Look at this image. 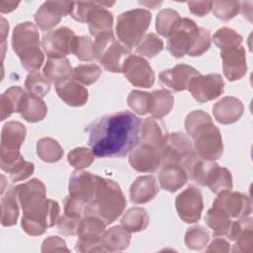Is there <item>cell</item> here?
Here are the masks:
<instances>
[{
  "label": "cell",
  "mask_w": 253,
  "mask_h": 253,
  "mask_svg": "<svg viewBox=\"0 0 253 253\" xmlns=\"http://www.w3.org/2000/svg\"><path fill=\"white\" fill-rule=\"evenodd\" d=\"M140 120L129 111L105 115L87 127L88 143L95 157H124L138 144Z\"/></svg>",
  "instance_id": "cell-1"
},
{
  "label": "cell",
  "mask_w": 253,
  "mask_h": 253,
  "mask_svg": "<svg viewBox=\"0 0 253 253\" xmlns=\"http://www.w3.org/2000/svg\"><path fill=\"white\" fill-rule=\"evenodd\" d=\"M126 206V201L119 184L101 177L93 203L85 206V215L95 214L106 224H111L124 212Z\"/></svg>",
  "instance_id": "cell-2"
},
{
  "label": "cell",
  "mask_w": 253,
  "mask_h": 253,
  "mask_svg": "<svg viewBox=\"0 0 253 253\" xmlns=\"http://www.w3.org/2000/svg\"><path fill=\"white\" fill-rule=\"evenodd\" d=\"M12 47L27 71L32 73L41 68L44 55L40 47L38 29L33 23H20L14 28Z\"/></svg>",
  "instance_id": "cell-3"
},
{
  "label": "cell",
  "mask_w": 253,
  "mask_h": 253,
  "mask_svg": "<svg viewBox=\"0 0 253 253\" xmlns=\"http://www.w3.org/2000/svg\"><path fill=\"white\" fill-rule=\"evenodd\" d=\"M151 22V13L142 8L122 13L117 20L116 32L120 42L130 48L138 44Z\"/></svg>",
  "instance_id": "cell-4"
},
{
  "label": "cell",
  "mask_w": 253,
  "mask_h": 253,
  "mask_svg": "<svg viewBox=\"0 0 253 253\" xmlns=\"http://www.w3.org/2000/svg\"><path fill=\"white\" fill-rule=\"evenodd\" d=\"M194 139L197 155L206 160H216L223 152L222 138L219 129L213 125L211 118L201 123L188 133Z\"/></svg>",
  "instance_id": "cell-5"
},
{
  "label": "cell",
  "mask_w": 253,
  "mask_h": 253,
  "mask_svg": "<svg viewBox=\"0 0 253 253\" xmlns=\"http://www.w3.org/2000/svg\"><path fill=\"white\" fill-rule=\"evenodd\" d=\"M26 137V127L20 122L10 121L6 123L1 131V169L9 172L11 168L22 158L20 147Z\"/></svg>",
  "instance_id": "cell-6"
},
{
  "label": "cell",
  "mask_w": 253,
  "mask_h": 253,
  "mask_svg": "<svg viewBox=\"0 0 253 253\" xmlns=\"http://www.w3.org/2000/svg\"><path fill=\"white\" fill-rule=\"evenodd\" d=\"M197 155L190 138L183 132H172L165 135L161 158L163 165H178L185 167Z\"/></svg>",
  "instance_id": "cell-7"
},
{
  "label": "cell",
  "mask_w": 253,
  "mask_h": 253,
  "mask_svg": "<svg viewBox=\"0 0 253 253\" xmlns=\"http://www.w3.org/2000/svg\"><path fill=\"white\" fill-rule=\"evenodd\" d=\"M60 207L57 202L46 199L36 211L23 213V230L31 236H39L44 233L47 227L53 226L59 219Z\"/></svg>",
  "instance_id": "cell-8"
},
{
  "label": "cell",
  "mask_w": 253,
  "mask_h": 253,
  "mask_svg": "<svg viewBox=\"0 0 253 253\" xmlns=\"http://www.w3.org/2000/svg\"><path fill=\"white\" fill-rule=\"evenodd\" d=\"M105 221L95 214H86L81 219L75 249L79 252L107 251L102 244V237L106 231Z\"/></svg>",
  "instance_id": "cell-9"
},
{
  "label": "cell",
  "mask_w": 253,
  "mask_h": 253,
  "mask_svg": "<svg viewBox=\"0 0 253 253\" xmlns=\"http://www.w3.org/2000/svg\"><path fill=\"white\" fill-rule=\"evenodd\" d=\"M200 34V27L189 18H182L176 31L169 37L167 48L169 52L177 57L188 54L194 46Z\"/></svg>",
  "instance_id": "cell-10"
},
{
  "label": "cell",
  "mask_w": 253,
  "mask_h": 253,
  "mask_svg": "<svg viewBox=\"0 0 253 253\" xmlns=\"http://www.w3.org/2000/svg\"><path fill=\"white\" fill-rule=\"evenodd\" d=\"M76 35L67 27H60L44 34L42 44L49 58H62L72 53Z\"/></svg>",
  "instance_id": "cell-11"
},
{
  "label": "cell",
  "mask_w": 253,
  "mask_h": 253,
  "mask_svg": "<svg viewBox=\"0 0 253 253\" xmlns=\"http://www.w3.org/2000/svg\"><path fill=\"white\" fill-rule=\"evenodd\" d=\"M212 208L229 218L242 219L251 213V200L244 194L225 191L218 194L212 203Z\"/></svg>",
  "instance_id": "cell-12"
},
{
  "label": "cell",
  "mask_w": 253,
  "mask_h": 253,
  "mask_svg": "<svg viewBox=\"0 0 253 253\" xmlns=\"http://www.w3.org/2000/svg\"><path fill=\"white\" fill-rule=\"evenodd\" d=\"M224 81L220 74L211 73L207 75L199 74L195 76L188 89L194 99L199 103H206L216 99L223 93Z\"/></svg>",
  "instance_id": "cell-13"
},
{
  "label": "cell",
  "mask_w": 253,
  "mask_h": 253,
  "mask_svg": "<svg viewBox=\"0 0 253 253\" xmlns=\"http://www.w3.org/2000/svg\"><path fill=\"white\" fill-rule=\"evenodd\" d=\"M176 211L180 218L186 223H194L200 220L204 209L201 190L193 185L180 193L175 200Z\"/></svg>",
  "instance_id": "cell-14"
},
{
  "label": "cell",
  "mask_w": 253,
  "mask_h": 253,
  "mask_svg": "<svg viewBox=\"0 0 253 253\" xmlns=\"http://www.w3.org/2000/svg\"><path fill=\"white\" fill-rule=\"evenodd\" d=\"M122 72L135 87L150 88L154 84V71L148 61L141 56L128 55L124 61Z\"/></svg>",
  "instance_id": "cell-15"
},
{
  "label": "cell",
  "mask_w": 253,
  "mask_h": 253,
  "mask_svg": "<svg viewBox=\"0 0 253 253\" xmlns=\"http://www.w3.org/2000/svg\"><path fill=\"white\" fill-rule=\"evenodd\" d=\"M100 178V176L87 171H74L69 179V195L82 202L85 206L92 204L96 196Z\"/></svg>",
  "instance_id": "cell-16"
},
{
  "label": "cell",
  "mask_w": 253,
  "mask_h": 253,
  "mask_svg": "<svg viewBox=\"0 0 253 253\" xmlns=\"http://www.w3.org/2000/svg\"><path fill=\"white\" fill-rule=\"evenodd\" d=\"M128 162L138 172L153 173L161 166V149L149 143L138 142L130 151Z\"/></svg>",
  "instance_id": "cell-17"
},
{
  "label": "cell",
  "mask_w": 253,
  "mask_h": 253,
  "mask_svg": "<svg viewBox=\"0 0 253 253\" xmlns=\"http://www.w3.org/2000/svg\"><path fill=\"white\" fill-rule=\"evenodd\" d=\"M15 190L23 213L38 210L46 200L45 186L37 178H33L26 183L15 186Z\"/></svg>",
  "instance_id": "cell-18"
},
{
  "label": "cell",
  "mask_w": 253,
  "mask_h": 253,
  "mask_svg": "<svg viewBox=\"0 0 253 253\" xmlns=\"http://www.w3.org/2000/svg\"><path fill=\"white\" fill-rule=\"evenodd\" d=\"M72 2L46 1L36 12L35 21L42 31H48L59 24L61 17L70 14Z\"/></svg>",
  "instance_id": "cell-19"
},
{
  "label": "cell",
  "mask_w": 253,
  "mask_h": 253,
  "mask_svg": "<svg viewBox=\"0 0 253 253\" xmlns=\"http://www.w3.org/2000/svg\"><path fill=\"white\" fill-rule=\"evenodd\" d=\"M201 74L194 67L187 64H177L170 69L159 73V81L163 87L174 92H180L188 89L191 80Z\"/></svg>",
  "instance_id": "cell-20"
},
{
  "label": "cell",
  "mask_w": 253,
  "mask_h": 253,
  "mask_svg": "<svg viewBox=\"0 0 253 253\" xmlns=\"http://www.w3.org/2000/svg\"><path fill=\"white\" fill-rule=\"evenodd\" d=\"M220 57L222 59L223 74L229 81L239 80L246 74V54L241 44L222 49Z\"/></svg>",
  "instance_id": "cell-21"
},
{
  "label": "cell",
  "mask_w": 253,
  "mask_h": 253,
  "mask_svg": "<svg viewBox=\"0 0 253 253\" xmlns=\"http://www.w3.org/2000/svg\"><path fill=\"white\" fill-rule=\"evenodd\" d=\"M130 55V48L126 47L120 42L113 40L103 49L99 61L105 70L109 72H122L125 59Z\"/></svg>",
  "instance_id": "cell-22"
},
{
  "label": "cell",
  "mask_w": 253,
  "mask_h": 253,
  "mask_svg": "<svg viewBox=\"0 0 253 253\" xmlns=\"http://www.w3.org/2000/svg\"><path fill=\"white\" fill-rule=\"evenodd\" d=\"M114 2H97L96 7L91 12L87 24L91 35L95 38L113 33V14L105 9V6H112Z\"/></svg>",
  "instance_id": "cell-23"
},
{
  "label": "cell",
  "mask_w": 253,
  "mask_h": 253,
  "mask_svg": "<svg viewBox=\"0 0 253 253\" xmlns=\"http://www.w3.org/2000/svg\"><path fill=\"white\" fill-rule=\"evenodd\" d=\"M243 104L239 99L227 96L213 105L212 113L218 123L228 125L238 121L243 114Z\"/></svg>",
  "instance_id": "cell-24"
},
{
  "label": "cell",
  "mask_w": 253,
  "mask_h": 253,
  "mask_svg": "<svg viewBox=\"0 0 253 253\" xmlns=\"http://www.w3.org/2000/svg\"><path fill=\"white\" fill-rule=\"evenodd\" d=\"M58 97L67 105L80 107L88 100V90L73 78L54 85Z\"/></svg>",
  "instance_id": "cell-25"
},
{
  "label": "cell",
  "mask_w": 253,
  "mask_h": 253,
  "mask_svg": "<svg viewBox=\"0 0 253 253\" xmlns=\"http://www.w3.org/2000/svg\"><path fill=\"white\" fill-rule=\"evenodd\" d=\"M158 185L153 176H139L130 186L129 198L133 204H144L158 194Z\"/></svg>",
  "instance_id": "cell-26"
},
{
  "label": "cell",
  "mask_w": 253,
  "mask_h": 253,
  "mask_svg": "<svg viewBox=\"0 0 253 253\" xmlns=\"http://www.w3.org/2000/svg\"><path fill=\"white\" fill-rule=\"evenodd\" d=\"M218 164L206 160L196 155L185 167L188 179H191L200 186H207Z\"/></svg>",
  "instance_id": "cell-27"
},
{
  "label": "cell",
  "mask_w": 253,
  "mask_h": 253,
  "mask_svg": "<svg viewBox=\"0 0 253 253\" xmlns=\"http://www.w3.org/2000/svg\"><path fill=\"white\" fill-rule=\"evenodd\" d=\"M18 113L27 122L38 123L46 116L47 107L42 98L25 92L21 99Z\"/></svg>",
  "instance_id": "cell-28"
},
{
  "label": "cell",
  "mask_w": 253,
  "mask_h": 253,
  "mask_svg": "<svg viewBox=\"0 0 253 253\" xmlns=\"http://www.w3.org/2000/svg\"><path fill=\"white\" fill-rule=\"evenodd\" d=\"M1 195V224L12 226L17 223L20 205L15 186H8L6 192L4 191Z\"/></svg>",
  "instance_id": "cell-29"
},
{
  "label": "cell",
  "mask_w": 253,
  "mask_h": 253,
  "mask_svg": "<svg viewBox=\"0 0 253 253\" xmlns=\"http://www.w3.org/2000/svg\"><path fill=\"white\" fill-rule=\"evenodd\" d=\"M187 180L188 176L185 169L178 165H163L159 172L161 188L171 193L182 188Z\"/></svg>",
  "instance_id": "cell-30"
},
{
  "label": "cell",
  "mask_w": 253,
  "mask_h": 253,
  "mask_svg": "<svg viewBox=\"0 0 253 253\" xmlns=\"http://www.w3.org/2000/svg\"><path fill=\"white\" fill-rule=\"evenodd\" d=\"M166 134L163 125L157 119L146 118L140 123L139 142L149 143L161 149Z\"/></svg>",
  "instance_id": "cell-31"
},
{
  "label": "cell",
  "mask_w": 253,
  "mask_h": 253,
  "mask_svg": "<svg viewBox=\"0 0 253 253\" xmlns=\"http://www.w3.org/2000/svg\"><path fill=\"white\" fill-rule=\"evenodd\" d=\"M43 75L54 85L72 78L73 69L69 63V60L65 57L62 58H48L44 67Z\"/></svg>",
  "instance_id": "cell-32"
},
{
  "label": "cell",
  "mask_w": 253,
  "mask_h": 253,
  "mask_svg": "<svg viewBox=\"0 0 253 253\" xmlns=\"http://www.w3.org/2000/svg\"><path fill=\"white\" fill-rule=\"evenodd\" d=\"M130 242L129 232L123 226L116 225L106 230L102 237V244L107 251L115 252L126 249Z\"/></svg>",
  "instance_id": "cell-33"
},
{
  "label": "cell",
  "mask_w": 253,
  "mask_h": 253,
  "mask_svg": "<svg viewBox=\"0 0 253 253\" xmlns=\"http://www.w3.org/2000/svg\"><path fill=\"white\" fill-rule=\"evenodd\" d=\"M174 105L173 95L166 89L156 90L151 93V105L150 112L152 118L161 119L168 115Z\"/></svg>",
  "instance_id": "cell-34"
},
{
  "label": "cell",
  "mask_w": 253,
  "mask_h": 253,
  "mask_svg": "<svg viewBox=\"0 0 253 253\" xmlns=\"http://www.w3.org/2000/svg\"><path fill=\"white\" fill-rule=\"evenodd\" d=\"M122 226L128 232H138L144 230L149 222V216L145 209L140 207L130 208L122 217Z\"/></svg>",
  "instance_id": "cell-35"
},
{
  "label": "cell",
  "mask_w": 253,
  "mask_h": 253,
  "mask_svg": "<svg viewBox=\"0 0 253 253\" xmlns=\"http://www.w3.org/2000/svg\"><path fill=\"white\" fill-rule=\"evenodd\" d=\"M25 91L20 86H11L0 98V114L1 121L10 117L13 113H18L19 105Z\"/></svg>",
  "instance_id": "cell-36"
},
{
  "label": "cell",
  "mask_w": 253,
  "mask_h": 253,
  "mask_svg": "<svg viewBox=\"0 0 253 253\" xmlns=\"http://www.w3.org/2000/svg\"><path fill=\"white\" fill-rule=\"evenodd\" d=\"M181 17L173 9H162L156 17V30L159 35L169 38L178 28Z\"/></svg>",
  "instance_id": "cell-37"
},
{
  "label": "cell",
  "mask_w": 253,
  "mask_h": 253,
  "mask_svg": "<svg viewBox=\"0 0 253 253\" xmlns=\"http://www.w3.org/2000/svg\"><path fill=\"white\" fill-rule=\"evenodd\" d=\"M37 153L42 161L53 163L61 159L63 156V149L55 139L51 137H42L37 143Z\"/></svg>",
  "instance_id": "cell-38"
},
{
  "label": "cell",
  "mask_w": 253,
  "mask_h": 253,
  "mask_svg": "<svg viewBox=\"0 0 253 253\" xmlns=\"http://www.w3.org/2000/svg\"><path fill=\"white\" fill-rule=\"evenodd\" d=\"M252 218H242V227L237 237L235 238V244L233 245V252H245L249 253L253 250V232H252Z\"/></svg>",
  "instance_id": "cell-39"
},
{
  "label": "cell",
  "mask_w": 253,
  "mask_h": 253,
  "mask_svg": "<svg viewBox=\"0 0 253 253\" xmlns=\"http://www.w3.org/2000/svg\"><path fill=\"white\" fill-rule=\"evenodd\" d=\"M25 88L27 93L42 98L49 92L50 82L44 77L43 74L36 71L30 73L26 77Z\"/></svg>",
  "instance_id": "cell-40"
},
{
  "label": "cell",
  "mask_w": 253,
  "mask_h": 253,
  "mask_svg": "<svg viewBox=\"0 0 253 253\" xmlns=\"http://www.w3.org/2000/svg\"><path fill=\"white\" fill-rule=\"evenodd\" d=\"M207 186L212 193L217 195L225 191H230L232 189V178L230 171L225 167L217 166Z\"/></svg>",
  "instance_id": "cell-41"
},
{
  "label": "cell",
  "mask_w": 253,
  "mask_h": 253,
  "mask_svg": "<svg viewBox=\"0 0 253 253\" xmlns=\"http://www.w3.org/2000/svg\"><path fill=\"white\" fill-rule=\"evenodd\" d=\"M212 41L214 44L222 50V49L240 45L242 42V37L233 29L223 27L218 29L213 34Z\"/></svg>",
  "instance_id": "cell-42"
},
{
  "label": "cell",
  "mask_w": 253,
  "mask_h": 253,
  "mask_svg": "<svg viewBox=\"0 0 253 253\" xmlns=\"http://www.w3.org/2000/svg\"><path fill=\"white\" fill-rule=\"evenodd\" d=\"M163 41L153 33L146 34L136 46V52L148 58L154 57L163 49Z\"/></svg>",
  "instance_id": "cell-43"
},
{
  "label": "cell",
  "mask_w": 253,
  "mask_h": 253,
  "mask_svg": "<svg viewBox=\"0 0 253 253\" xmlns=\"http://www.w3.org/2000/svg\"><path fill=\"white\" fill-rule=\"evenodd\" d=\"M210 240V233L202 225H195L188 228L185 234V244L189 249L202 250Z\"/></svg>",
  "instance_id": "cell-44"
},
{
  "label": "cell",
  "mask_w": 253,
  "mask_h": 253,
  "mask_svg": "<svg viewBox=\"0 0 253 253\" xmlns=\"http://www.w3.org/2000/svg\"><path fill=\"white\" fill-rule=\"evenodd\" d=\"M101 72V68L96 64H80L73 69L72 78L81 84L91 85L99 79Z\"/></svg>",
  "instance_id": "cell-45"
},
{
  "label": "cell",
  "mask_w": 253,
  "mask_h": 253,
  "mask_svg": "<svg viewBox=\"0 0 253 253\" xmlns=\"http://www.w3.org/2000/svg\"><path fill=\"white\" fill-rule=\"evenodd\" d=\"M72 53L82 61H92L96 59L94 42L89 37H76L72 48Z\"/></svg>",
  "instance_id": "cell-46"
},
{
  "label": "cell",
  "mask_w": 253,
  "mask_h": 253,
  "mask_svg": "<svg viewBox=\"0 0 253 253\" xmlns=\"http://www.w3.org/2000/svg\"><path fill=\"white\" fill-rule=\"evenodd\" d=\"M127 104L134 113L138 115H146L150 112L151 93L133 90L127 97Z\"/></svg>",
  "instance_id": "cell-47"
},
{
  "label": "cell",
  "mask_w": 253,
  "mask_h": 253,
  "mask_svg": "<svg viewBox=\"0 0 253 253\" xmlns=\"http://www.w3.org/2000/svg\"><path fill=\"white\" fill-rule=\"evenodd\" d=\"M213 15L220 20L228 21L234 18L240 11L239 1H214L211 5Z\"/></svg>",
  "instance_id": "cell-48"
},
{
  "label": "cell",
  "mask_w": 253,
  "mask_h": 253,
  "mask_svg": "<svg viewBox=\"0 0 253 253\" xmlns=\"http://www.w3.org/2000/svg\"><path fill=\"white\" fill-rule=\"evenodd\" d=\"M94 158L95 156L92 153L91 149H88L86 147L74 148L67 155L69 164L77 170H82L86 167H89L93 163Z\"/></svg>",
  "instance_id": "cell-49"
},
{
  "label": "cell",
  "mask_w": 253,
  "mask_h": 253,
  "mask_svg": "<svg viewBox=\"0 0 253 253\" xmlns=\"http://www.w3.org/2000/svg\"><path fill=\"white\" fill-rule=\"evenodd\" d=\"M97 2H72V7L70 11V16L77 22L87 23V20L91 12L96 7Z\"/></svg>",
  "instance_id": "cell-50"
},
{
  "label": "cell",
  "mask_w": 253,
  "mask_h": 253,
  "mask_svg": "<svg viewBox=\"0 0 253 253\" xmlns=\"http://www.w3.org/2000/svg\"><path fill=\"white\" fill-rule=\"evenodd\" d=\"M35 170V165L29 161H26L24 158L20 160L9 172L10 179L13 182H19L29 178Z\"/></svg>",
  "instance_id": "cell-51"
},
{
  "label": "cell",
  "mask_w": 253,
  "mask_h": 253,
  "mask_svg": "<svg viewBox=\"0 0 253 253\" xmlns=\"http://www.w3.org/2000/svg\"><path fill=\"white\" fill-rule=\"evenodd\" d=\"M211 47V33L209 30L200 27V34L199 37L189 51L188 55L190 56H200L205 53Z\"/></svg>",
  "instance_id": "cell-52"
},
{
  "label": "cell",
  "mask_w": 253,
  "mask_h": 253,
  "mask_svg": "<svg viewBox=\"0 0 253 253\" xmlns=\"http://www.w3.org/2000/svg\"><path fill=\"white\" fill-rule=\"evenodd\" d=\"M82 218H78V217L70 216V215H67V214H63V216H61L57 221L58 231L61 234L66 235V236L77 234L78 225H79Z\"/></svg>",
  "instance_id": "cell-53"
},
{
  "label": "cell",
  "mask_w": 253,
  "mask_h": 253,
  "mask_svg": "<svg viewBox=\"0 0 253 253\" xmlns=\"http://www.w3.org/2000/svg\"><path fill=\"white\" fill-rule=\"evenodd\" d=\"M53 251H69L66 247L65 241L58 236H49L42 242V252Z\"/></svg>",
  "instance_id": "cell-54"
},
{
  "label": "cell",
  "mask_w": 253,
  "mask_h": 253,
  "mask_svg": "<svg viewBox=\"0 0 253 253\" xmlns=\"http://www.w3.org/2000/svg\"><path fill=\"white\" fill-rule=\"evenodd\" d=\"M187 4H188L189 10L192 14L199 16V17H203L210 13V11L211 10L212 2L199 1V2H188Z\"/></svg>",
  "instance_id": "cell-55"
},
{
  "label": "cell",
  "mask_w": 253,
  "mask_h": 253,
  "mask_svg": "<svg viewBox=\"0 0 253 253\" xmlns=\"http://www.w3.org/2000/svg\"><path fill=\"white\" fill-rule=\"evenodd\" d=\"M230 250V243L227 239L221 236H216L210 244L207 252H228Z\"/></svg>",
  "instance_id": "cell-56"
},
{
  "label": "cell",
  "mask_w": 253,
  "mask_h": 253,
  "mask_svg": "<svg viewBox=\"0 0 253 253\" xmlns=\"http://www.w3.org/2000/svg\"><path fill=\"white\" fill-rule=\"evenodd\" d=\"M20 3L16 1H0V11L1 13H9L15 10Z\"/></svg>",
  "instance_id": "cell-57"
},
{
  "label": "cell",
  "mask_w": 253,
  "mask_h": 253,
  "mask_svg": "<svg viewBox=\"0 0 253 253\" xmlns=\"http://www.w3.org/2000/svg\"><path fill=\"white\" fill-rule=\"evenodd\" d=\"M251 6H252V2H240L241 14L249 22L252 21V8H251Z\"/></svg>",
  "instance_id": "cell-58"
}]
</instances>
